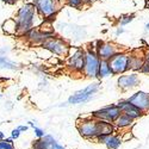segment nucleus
<instances>
[{
  "label": "nucleus",
  "mask_w": 149,
  "mask_h": 149,
  "mask_svg": "<svg viewBox=\"0 0 149 149\" xmlns=\"http://www.w3.org/2000/svg\"><path fill=\"white\" fill-rule=\"evenodd\" d=\"M36 6L35 4L28 3L24 4L16 15V23H17V35L25 36L30 30L33 29V22L36 15Z\"/></svg>",
  "instance_id": "f257e3e1"
},
{
  "label": "nucleus",
  "mask_w": 149,
  "mask_h": 149,
  "mask_svg": "<svg viewBox=\"0 0 149 149\" xmlns=\"http://www.w3.org/2000/svg\"><path fill=\"white\" fill-rule=\"evenodd\" d=\"M103 125L104 122L90 117V118H84L82 120L78 122L77 128L80 136H82L85 140L92 141V140H97L103 134Z\"/></svg>",
  "instance_id": "f03ea898"
},
{
  "label": "nucleus",
  "mask_w": 149,
  "mask_h": 149,
  "mask_svg": "<svg viewBox=\"0 0 149 149\" xmlns=\"http://www.w3.org/2000/svg\"><path fill=\"white\" fill-rule=\"evenodd\" d=\"M99 65H100V58L94 49L91 47L85 49V67L82 72L84 75L90 79H99Z\"/></svg>",
  "instance_id": "7ed1b4c3"
},
{
  "label": "nucleus",
  "mask_w": 149,
  "mask_h": 149,
  "mask_svg": "<svg viewBox=\"0 0 149 149\" xmlns=\"http://www.w3.org/2000/svg\"><path fill=\"white\" fill-rule=\"evenodd\" d=\"M35 6L37 13L44 19H54L56 13L60 11V0H35Z\"/></svg>",
  "instance_id": "20e7f679"
},
{
  "label": "nucleus",
  "mask_w": 149,
  "mask_h": 149,
  "mask_svg": "<svg viewBox=\"0 0 149 149\" xmlns=\"http://www.w3.org/2000/svg\"><path fill=\"white\" fill-rule=\"evenodd\" d=\"M120 115H122L120 109L116 104H111V105H107L105 107L99 109L97 111H93L91 117H93V118H95L98 120L113 124Z\"/></svg>",
  "instance_id": "39448f33"
},
{
  "label": "nucleus",
  "mask_w": 149,
  "mask_h": 149,
  "mask_svg": "<svg viewBox=\"0 0 149 149\" xmlns=\"http://www.w3.org/2000/svg\"><path fill=\"white\" fill-rule=\"evenodd\" d=\"M129 55L127 52H120L109 60L112 75H119L129 70Z\"/></svg>",
  "instance_id": "423d86ee"
},
{
  "label": "nucleus",
  "mask_w": 149,
  "mask_h": 149,
  "mask_svg": "<svg viewBox=\"0 0 149 149\" xmlns=\"http://www.w3.org/2000/svg\"><path fill=\"white\" fill-rule=\"evenodd\" d=\"M99 90V82H92L87 87H85L80 91H77L74 94H72L68 98V104H81V103H87L93 98V95Z\"/></svg>",
  "instance_id": "0eeeda50"
},
{
  "label": "nucleus",
  "mask_w": 149,
  "mask_h": 149,
  "mask_svg": "<svg viewBox=\"0 0 149 149\" xmlns=\"http://www.w3.org/2000/svg\"><path fill=\"white\" fill-rule=\"evenodd\" d=\"M42 47L57 56H67L70 50L68 43L62 38H57V37H53V38L47 40L42 44Z\"/></svg>",
  "instance_id": "6e6552de"
},
{
  "label": "nucleus",
  "mask_w": 149,
  "mask_h": 149,
  "mask_svg": "<svg viewBox=\"0 0 149 149\" xmlns=\"http://www.w3.org/2000/svg\"><path fill=\"white\" fill-rule=\"evenodd\" d=\"M97 47L94 48V50L97 52L98 56L100 60H105L109 61L112 56H115L116 54L122 52V48L116 45L115 43L111 42H103V41H97L95 42Z\"/></svg>",
  "instance_id": "1a4fd4ad"
},
{
  "label": "nucleus",
  "mask_w": 149,
  "mask_h": 149,
  "mask_svg": "<svg viewBox=\"0 0 149 149\" xmlns=\"http://www.w3.org/2000/svg\"><path fill=\"white\" fill-rule=\"evenodd\" d=\"M127 100L134 106L137 107L143 115L149 113V93L139 91L134 93L132 95H130Z\"/></svg>",
  "instance_id": "9d476101"
},
{
  "label": "nucleus",
  "mask_w": 149,
  "mask_h": 149,
  "mask_svg": "<svg viewBox=\"0 0 149 149\" xmlns=\"http://www.w3.org/2000/svg\"><path fill=\"white\" fill-rule=\"evenodd\" d=\"M68 67L74 73L82 74L85 67V49H75L73 55L68 56Z\"/></svg>",
  "instance_id": "9b49d317"
},
{
  "label": "nucleus",
  "mask_w": 149,
  "mask_h": 149,
  "mask_svg": "<svg viewBox=\"0 0 149 149\" xmlns=\"http://www.w3.org/2000/svg\"><path fill=\"white\" fill-rule=\"evenodd\" d=\"M140 85V78L136 73L125 74V75H120L117 80V86L122 91H129Z\"/></svg>",
  "instance_id": "f8f14e48"
},
{
  "label": "nucleus",
  "mask_w": 149,
  "mask_h": 149,
  "mask_svg": "<svg viewBox=\"0 0 149 149\" xmlns=\"http://www.w3.org/2000/svg\"><path fill=\"white\" fill-rule=\"evenodd\" d=\"M54 36H55V32H45V31H42L41 29H32L25 35L26 40L31 44H41V45L47 40L53 38Z\"/></svg>",
  "instance_id": "ddd939ff"
},
{
  "label": "nucleus",
  "mask_w": 149,
  "mask_h": 149,
  "mask_svg": "<svg viewBox=\"0 0 149 149\" xmlns=\"http://www.w3.org/2000/svg\"><path fill=\"white\" fill-rule=\"evenodd\" d=\"M116 105L120 109L122 113L129 116V117H130L131 119H134V120L140 119V118L143 116V113L141 112V111H140L137 107H136V106H134L132 104H130V103L127 100V99H122V100H119Z\"/></svg>",
  "instance_id": "4468645a"
},
{
  "label": "nucleus",
  "mask_w": 149,
  "mask_h": 149,
  "mask_svg": "<svg viewBox=\"0 0 149 149\" xmlns=\"http://www.w3.org/2000/svg\"><path fill=\"white\" fill-rule=\"evenodd\" d=\"M55 141H56V139H54L53 135L47 134L44 137L37 139L36 141L32 142V149H50L52 144Z\"/></svg>",
  "instance_id": "2eb2a0df"
},
{
  "label": "nucleus",
  "mask_w": 149,
  "mask_h": 149,
  "mask_svg": "<svg viewBox=\"0 0 149 149\" xmlns=\"http://www.w3.org/2000/svg\"><path fill=\"white\" fill-rule=\"evenodd\" d=\"M134 122H135V120L131 119L129 116L122 113V115L117 118V120L113 123V125L116 127V129H128V128H130V127L132 125Z\"/></svg>",
  "instance_id": "dca6fc26"
},
{
  "label": "nucleus",
  "mask_w": 149,
  "mask_h": 149,
  "mask_svg": "<svg viewBox=\"0 0 149 149\" xmlns=\"http://www.w3.org/2000/svg\"><path fill=\"white\" fill-rule=\"evenodd\" d=\"M144 56H137L130 54L129 55V70H140L143 62H144Z\"/></svg>",
  "instance_id": "f3484780"
},
{
  "label": "nucleus",
  "mask_w": 149,
  "mask_h": 149,
  "mask_svg": "<svg viewBox=\"0 0 149 149\" xmlns=\"http://www.w3.org/2000/svg\"><path fill=\"white\" fill-rule=\"evenodd\" d=\"M122 140H120V136L117 134H112V135H109L107 139L105 141V146L107 149H118L122 146Z\"/></svg>",
  "instance_id": "a211bd4d"
},
{
  "label": "nucleus",
  "mask_w": 149,
  "mask_h": 149,
  "mask_svg": "<svg viewBox=\"0 0 149 149\" xmlns=\"http://www.w3.org/2000/svg\"><path fill=\"white\" fill-rule=\"evenodd\" d=\"M112 75V72L109 66V61L100 60V65H99V79L100 78H106Z\"/></svg>",
  "instance_id": "6ab92c4d"
},
{
  "label": "nucleus",
  "mask_w": 149,
  "mask_h": 149,
  "mask_svg": "<svg viewBox=\"0 0 149 149\" xmlns=\"http://www.w3.org/2000/svg\"><path fill=\"white\" fill-rule=\"evenodd\" d=\"M3 29L10 35H17V23L15 19H7L3 24Z\"/></svg>",
  "instance_id": "aec40b11"
},
{
  "label": "nucleus",
  "mask_w": 149,
  "mask_h": 149,
  "mask_svg": "<svg viewBox=\"0 0 149 149\" xmlns=\"http://www.w3.org/2000/svg\"><path fill=\"white\" fill-rule=\"evenodd\" d=\"M0 68H6V69L16 70V69H19L20 67H19V65H17V63H15V62L10 61L5 56H0Z\"/></svg>",
  "instance_id": "412c9836"
},
{
  "label": "nucleus",
  "mask_w": 149,
  "mask_h": 149,
  "mask_svg": "<svg viewBox=\"0 0 149 149\" xmlns=\"http://www.w3.org/2000/svg\"><path fill=\"white\" fill-rule=\"evenodd\" d=\"M66 1H67V4H68L70 7H73V8L80 10V8H82V7L85 6L82 0H66Z\"/></svg>",
  "instance_id": "4be33fe9"
},
{
  "label": "nucleus",
  "mask_w": 149,
  "mask_h": 149,
  "mask_svg": "<svg viewBox=\"0 0 149 149\" xmlns=\"http://www.w3.org/2000/svg\"><path fill=\"white\" fill-rule=\"evenodd\" d=\"M135 18V15H127V16H123L119 20V24H120V26H125L128 25L129 23H131Z\"/></svg>",
  "instance_id": "5701e85b"
},
{
  "label": "nucleus",
  "mask_w": 149,
  "mask_h": 149,
  "mask_svg": "<svg viewBox=\"0 0 149 149\" xmlns=\"http://www.w3.org/2000/svg\"><path fill=\"white\" fill-rule=\"evenodd\" d=\"M119 136H120L122 142H127V141H130L131 139H134V135H132L131 131H124V132H122V135H119Z\"/></svg>",
  "instance_id": "b1692460"
},
{
  "label": "nucleus",
  "mask_w": 149,
  "mask_h": 149,
  "mask_svg": "<svg viewBox=\"0 0 149 149\" xmlns=\"http://www.w3.org/2000/svg\"><path fill=\"white\" fill-rule=\"evenodd\" d=\"M33 132H35V136H36L37 139H42V137H44V136L47 135V134H45V131H44L43 129L37 128V127L33 129Z\"/></svg>",
  "instance_id": "393cba45"
},
{
  "label": "nucleus",
  "mask_w": 149,
  "mask_h": 149,
  "mask_svg": "<svg viewBox=\"0 0 149 149\" xmlns=\"http://www.w3.org/2000/svg\"><path fill=\"white\" fill-rule=\"evenodd\" d=\"M0 149H16V147L15 144H11L4 140V141H0Z\"/></svg>",
  "instance_id": "a878e982"
},
{
  "label": "nucleus",
  "mask_w": 149,
  "mask_h": 149,
  "mask_svg": "<svg viewBox=\"0 0 149 149\" xmlns=\"http://www.w3.org/2000/svg\"><path fill=\"white\" fill-rule=\"evenodd\" d=\"M139 72L140 73H143V74H149V62L147 60H144L143 65H142V67H141V69Z\"/></svg>",
  "instance_id": "bb28decb"
},
{
  "label": "nucleus",
  "mask_w": 149,
  "mask_h": 149,
  "mask_svg": "<svg viewBox=\"0 0 149 149\" xmlns=\"http://www.w3.org/2000/svg\"><path fill=\"white\" fill-rule=\"evenodd\" d=\"M20 130L18 129V128H16V129H13V130H12L11 131V137L12 139H13V140H17L18 137H19V136H20Z\"/></svg>",
  "instance_id": "cd10ccee"
},
{
  "label": "nucleus",
  "mask_w": 149,
  "mask_h": 149,
  "mask_svg": "<svg viewBox=\"0 0 149 149\" xmlns=\"http://www.w3.org/2000/svg\"><path fill=\"white\" fill-rule=\"evenodd\" d=\"M50 149H66L65 148V146H62V144H60L58 142H57V140L52 144V147H50Z\"/></svg>",
  "instance_id": "c85d7f7f"
},
{
  "label": "nucleus",
  "mask_w": 149,
  "mask_h": 149,
  "mask_svg": "<svg viewBox=\"0 0 149 149\" xmlns=\"http://www.w3.org/2000/svg\"><path fill=\"white\" fill-rule=\"evenodd\" d=\"M82 1H84V5L85 6H88V5H92L93 3L98 1V0H82Z\"/></svg>",
  "instance_id": "c756f323"
},
{
  "label": "nucleus",
  "mask_w": 149,
  "mask_h": 149,
  "mask_svg": "<svg viewBox=\"0 0 149 149\" xmlns=\"http://www.w3.org/2000/svg\"><path fill=\"white\" fill-rule=\"evenodd\" d=\"M18 129L20 130V132H26V131L29 130V127H28V125H19Z\"/></svg>",
  "instance_id": "7c9ffc66"
},
{
  "label": "nucleus",
  "mask_w": 149,
  "mask_h": 149,
  "mask_svg": "<svg viewBox=\"0 0 149 149\" xmlns=\"http://www.w3.org/2000/svg\"><path fill=\"white\" fill-rule=\"evenodd\" d=\"M123 32H124V29H123V28H118L117 31H116V36H119V35L123 33Z\"/></svg>",
  "instance_id": "2f4dec72"
},
{
  "label": "nucleus",
  "mask_w": 149,
  "mask_h": 149,
  "mask_svg": "<svg viewBox=\"0 0 149 149\" xmlns=\"http://www.w3.org/2000/svg\"><path fill=\"white\" fill-rule=\"evenodd\" d=\"M28 127H29V128H32V129L36 128V125H35V123H33V122H28Z\"/></svg>",
  "instance_id": "473e14b6"
},
{
  "label": "nucleus",
  "mask_w": 149,
  "mask_h": 149,
  "mask_svg": "<svg viewBox=\"0 0 149 149\" xmlns=\"http://www.w3.org/2000/svg\"><path fill=\"white\" fill-rule=\"evenodd\" d=\"M5 140V134L3 131H0V141H4Z\"/></svg>",
  "instance_id": "72a5a7b5"
},
{
  "label": "nucleus",
  "mask_w": 149,
  "mask_h": 149,
  "mask_svg": "<svg viewBox=\"0 0 149 149\" xmlns=\"http://www.w3.org/2000/svg\"><path fill=\"white\" fill-rule=\"evenodd\" d=\"M144 58H146V60H147V61L149 62V50H148V52L146 53V55H144Z\"/></svg>",
  "instance_id": "f704fd0d"
},
{
  "label": "nucleus",
  "mask_w": 149,
  "mask_h": 149,
  "mask_svg": "<svg viewBox=\"0 0 149 149\" xmlns=\"http://www.w3.org/2000/svg\"><path fill=\"white\" fill-rule=\"evenodd\" d=\"M3 1H5V3H15L16 0H3Z\"/></svg>",
  "instance_id": "c9c22d12"
},
{
  "label": "nucleus",
  "mask_w": 149,
  "mask_h": 149,
  "mask_svg": "<svg viewBox=\"0 0 149 149\" xmlns=\"http://www.w3.org/2000/svg\"><path fill=\"white\" fill-rule=\"evenodd\" d=\"M146 30H147V31H149V23H147V24H146Z\"/></svg>",
  "instance_id": "e433bc0d"
}]
</instances>
